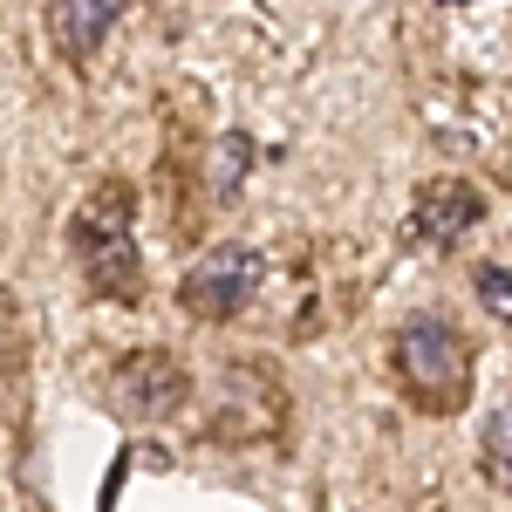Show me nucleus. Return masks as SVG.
Wrapping results in <instances>:
<instances>
[{
    "label": "nucleus",
    "instance_id": "nucleus-5",
    "mask_svg": "<svg viewBox=\"0 0 512 512\" xmlns=\"http://www.w3.org/2000/svg\"><path fill=\"white\" fill-rule=\"evenodd\" d=\"M123 14H130V0H41V28L69 69L103 55V41L123 28Z\"/></svg>",
    "mask_w": 512,
    "mask_h": 512
},
{
    "label": "nucleus",
    "instance_id": "nucleus-9",
    "mask_svg": "<svg viewBox=\"0 0 512 512\" xmlns=\"http://www.w3.org/2000/svg\"><path fill=\"white\" fill-rule=\"evenodd\" d=\"M246 158H253V144H246V137H226V164H219V198H233L239 192V171H246Z\"/></svg>",
    "mask_w": 512,
    "mask_h": 512
},
{
    "label": "nucleus",
    "instance_id": "nucleus-1",
    "mask_svg": "<svg viewBox=\"0 0 512 512\" xmlns=\"http://www.w3.org/2000/svg\"><path fill=\"white\" fill-rule=\"evenodd\" d=\"M69 253L96 301H137L144 294V253H137V198L130 185H103L69 219Z\"/></svg>",
    "mask_w": 512,
    "mask_h": 512
},
{
    "label": "nucleus",
    "instance_id": "nucleus-8",
    "mask_svg": "<svg viewBox=\"0 0 512 512\" xmlns=\"http://www.w3.org/2000/svg\"><path fill=\"white\" fill-rule=\"evenodd\" d=\"M478 301L492 308V321H506V315H512V294H506V260H485V267H478Z\"/></svg>",
    "mask_w": 512,
    "mask_h": 512
},
{
    "label": "nucleus",
    "instance_id": "nucleus-3",
    "mask_svg": "<svg viewBox=\"0 0 512 512\" xmlns=\"http://www.w3.org/2000/svg\"><path fill=\"white\" fill-rule=\"evenodd\" d=\"M267 287V260L253 246H212L198 267H185L178 301L192 321H239L253 308V294Z\"/></svg>",
    "mask_w": 512,
    "mask_h": 512
},
{
    "label": "nucleus",
    "instance_id": "nucleus-7",
    "mask_svg": "<svg viewBox=\"0 0 512 512\" xmlns=\"http://www.w3.org/2000/svg\"><path fill=\"white\" fill-rule=\"evenodd\" d=\"M478 451H485L478 465H485V472H492V485L506 492V485H512V417H506V403L485 417V437H478Z\"/></svg>",
    "mask_w": 512,
    "mask_h": 512
},
{
    "label": "nucleus",
    "instance_id": "nucleus-4",
    "mask_svg": "<svg viewBox=\"0 0 512 512\" xmlns=\"http://www.w3.org/2000/svg\"><path fill=\"white\" fill-rule=\"evenodd\" d=\"M185 396H192V376L178 369V355L137 349L110 369V410L123 424H164V417L185 410Z\"/></svg>",
    "mask_w": 512,
    "mask_h": 512
},
{
    "label": "nucleus",
    "instance_id": "nucleus-6",
    "mask_svg": "<svg viewBox=\"0 0 512 512\" xmlns=\"http://www.w3.org/2000/svg\"><path fill=\"white\" fill-rule=\"evenodd\" d=\"M478 219H485L478 185H465V178H431V192L417 198V212H410V246L451 253L465 233H478Z\"/></svg>",
    "mask_w": 512,
    "mask_h": 512
},
{
    "label": "nucleus",
    "instance_id": "nucleus-2",
    "mask_svg": "<svg viewBox=\"0 0 512 512\" xmlns=\"http://www.w3.org/2000/svg\"><path fill=\"white\" fill-rule=\"evenodd\" d=\"M390 369L417 410H458L472 396V342L444 315H410L390 342Z\"/></svg>",
    "mask_w": 512,
    "mask_h": 512
}]
</instances>
